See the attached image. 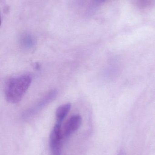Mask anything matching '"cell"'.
Segmentation results:
<instances>
[{"label": "cell", "mask_w": 155, "mask_h": 155, "mask_svg": "<svg viewBox=\"0 0 155 155\" xmlns=\"http://www.w3.org/2000/svg\"><path fill=\"white\" fill-rule=\"evenodd\" d=\"M32 82V77L28 74H23L9 79L5 89L7 101L12 104L20 102L30 87Z\"/></svg>", "instance_id": "cell-1"}, {"label": "cell", "mask_w": 155, "mask_h": 155, "mask_svg": "<svg viewBox=\"0 0 155 155\" xmlns=\"http://www.w3.org/2000/svg\"><path fill=\"white\" fill-rule=\"evenodd\" d=\"M62 124H56L51 132L49 145L52 155H62L63 141Z\"/></svg>", "instance_id": "cell-2"}, {"label": "cell", "mask_w": 155, "mask_h": 155, "mask_svg": "<svg viewBox=\"0 0 155 155\" xmlns=\"http://www.w3.org/2000/svg\"><path fill=\"white\" fill-rule=\"evenodd\" d=\"M57 92L56 90H52L49 92L36 105L29 108L24 113L23 115L24 118H29L37 114L45 107L53 101L57 96Z\"/></svg>", "instance_id": "cell-3"}, {"label": "cell", "mask_w": 155, "mask_h": 155, "mask_svg": "<svg viewBox=\"0 0 155 155\" xmlns=\"http://www.w3.org/2000/svg\"><path fill=\"white\" fill-rule=\"evenodd\" d=\"M82 123V117L80 115H74L68 119L62 128L64 141L67 140L80 128Z\"/></svg>", "instance_id": "cell-4"}, {"label": "cell", "mask_w": 155, "mask_h": 155, "mask_svg": "<svg viewBox=\"0 0 155 155\" xmlns=\"http://www.w3.org/2000/svg\"><path fill=\"white\" fill-rule=\"evenodd\" d=\"M71 104L70 103L64 104L59 106L56 109V123L62 124L63 121L64 120L68 113L70 112L71 108Z\"/></svg>", "instance_id": "cell-5"}, {"label": "cell", "mask_w": 155, "mask_h": 155, "mask_svg": "<svg viewBox=\"0 0 155 155\" xmlns=\"http://www.w3.org/2000/svg\"><path fill=\"white\" fill-rule=\"evenodd\" d=\"M21 44L24 48L31 49L33 48L35 45V41L32 35L25 34L21 38Z\"/></svg>", "instance_id": "cell-6"}, {"label": "cell", "mask_w": 155, "mask_h": 155, "mask_svg": "<svg viewBox=\"0 0 155 155\" xmlns=\"http://www.w3.org/2000/svg\"><path fill=\"white\" fill-rule=\"evenodd\" d=\"M99 2H105L106 0H97Z\"/></svg>", "instance_id": "cell-7"}]
</instances>
